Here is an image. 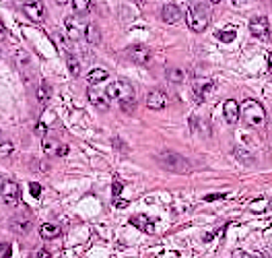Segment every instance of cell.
<instances>
[{
    "mask_svg": "<svg viewBox=\"0 0 272 258\" xmlns=\"http://www.w3.org/2000/svg\"><path fill=\"white\" fill-rule=\"evenodd\" d=\"M108 70H103V68H93L91 73L87 75V81H89V85H99V83H103V81H108Z\"/></svg>",
    "mask_w": 272,
    "mask_h": 258,
    "instance_id": "cell-17",
    "label": "cell"
},
{
    "mask_svg": "<svg viewBox=\"0 0 272 258\" xmlns=\"http://www.w3.org/2000/svg\"><path fill=\"white\" fill-rule=\"evenodd\" d=\"M35 97H38L39 103H48V99H50V85H48V83H41V85L38 87Z\"/></svg>",
    "mask_w": 272,
    "mask_h": 258,
    "instance_id": "cell-23",
    "label": "cell"
},
{
    "mask_svg": "<svg viewBox=\"0 0 272 258\" xmlns=\"http://www.w3.org/2000/svg\"><path fill=\"white\" fill-rule=\"evenodd\" d=\"M120 110H122V112H132V110H134V97L122 101V103H120Z\"/></svg>",
    "mask_w": 272,
    "mask_h": 258,
    "instance_id": "cell-29",
    "label": "cell"
},
{
    "mask_svg": "<svg viewBox=\"0 0 272 258\" xmlns=\"http://www.w3.org/2000/svg\"><path fill=\"white\" fill-rule=\"evenodd\" d=\"M39 236L43 240H56L58 236H60V225L56 223H43L39 225Z\"/></svg>",
    "mask_w": 272,
    "mask_h": 258,
    "instance_id": "cell-16",
    "label": "cell"
},
{
    "mask_svg": "<svg viewBox=\"0 0 272 258\" xmlns=\"http://www.w3.org/2000/svg\"><path fill=\"white\" fill-rule=\"evenodd\" d=\"M13 143H10V140H2V145H0V155L2 157H8L10 153H13Z\"/></svg>",
    "mask_w": 272,
    "mask_h": 258,
    "instance_id": "cell-26",
    "label": "cell"
},
{
    "mask_svg": "<svg viewBox=\"0 0 272 258\" xmlns=\"http://www.w3.org/2000/svg\"><path fill=\"white\" fill-rule=\"evenodd\" d=\"M85 35H87V42H89V43L99 45L101 35H99V27L95 25V23H89V25L85 27Z\"/></svg>",
    "mask_w": 272,
    "mask_h": 258,
    "instance_id": "cell-18",
    "label": "cell"
},
{
    "mask_svg": "<svg viewBox=\"0 0 272 258\" xmlns=\"http://www.w3.org/2000/svg\"><path fill=\"white\" fill-rule=\"evenodd\" d=\"M266 60H268V73L272 75V52H270V54L266 56Z\"/></svg>",
    "mask_w": 272,
    "mask_h": 258,
    "instance_id": "cell-36",
    "label": "cell"
},
{
    "mask_svg": "<svg viewBox=\"0 0 272 258\" xmlns=\"http://www.w3.org/2000/svg\"><path fill=\"white\" fill-rule=\"evenodd\" d=\"M219 198H225V192H221V194H208V196H204V201H219Z\"/></svg>",
    "mask_w": 272,
    "mask_h": 258,
    "instance_id": "cell-33",
    "label": "cell"
},
{
    "mask_svg": "<svg viewBox=\"0 0 272 258\" xmlns=\"http://www.w3.org/2000/svg\"><path fill=\"white\" fill-rule=\"evenodd\" d=\"M241 118L247 126L262 128L266 124V112L262 108V103H258L256 99H243L241 101Z\"/></svg>",
    "mask_w": 272,
    "mask_h": 258,
    "instance_id": "cell-2",
    "label": "cell"
},
{
    "mask_svg": "<svg viewBox=\"0 0 272 258\" xmlns=\"http://www.w3.org/2000/svg\"><path fill=\"white\" fill-rule=\"evenodd\" d=\"M29 190H31V196H35V198L41 196V186H39L38 182H31V184H29Z\"/></svg>",
    "mask_w": 272,
    "mask_h": 258,
    "instance_id": "cell-28",
    "label": "cell"
},
{
    "mask_svg": "<svg viewBox=\"0 0 272 258\" xmlns=\"http://www.w3.org/2000/svg\"><path fill=\"white\" fill-rule=\"evenodd\" d=\"M75 15H87L91 10V0H73Z\"/></svg>",
    "mask_w": 272,
    "mask_h": 258,
    "instance_id": "cell-20",
    "label": "cell"
},
{
    "mask_svg": "<svg viewBox=\"0 0 272 258\" xmlns=\"http://www.w3.org/2000/svg\"><path fill=\"white\" fill-rule=\"evenodd\" d=\"M116 207H128V201H116Z\"/></svg>",
    "mask_w": 272,
    "mask_h": 258,
    "instance_id": "cell-37",
    "label": "cell"
},
{
    "mask_svg": "<svg viewBox=\"0 0 272 258\" xmlns=\"http://www.w3.org/2000/svg\"><path fill=\"white\" fill-rule=\"evenodd\" d=\"M33 132L38 134V136H45V132H48V126H45L43 122H38V124H35V128H33Z\"/></svg>",
    "mask_w": 272,
    "mask_h": 258,
    "instance_id": "cell-27",
    "label": "cell"
},
{
    "mask_svg": "<svg viewBox=\"0 0 272 258\" xmlns=\"http://www.w3.org/2000/svg\"><path fill=\"white\" fill-rule=\"evenodd\" d=\"M122 188H124V186H122L120 182H114V188H112V190H114V196H120V194H122Z\"/></svg>",
    "mask_w": 272,
    "mask_h": 258,
    "instance_id": "cell-32",
    "label": "cell"
},
{
    "mask_svg": "<svg viewBox=\"0 0 272 258\" xmlns=\"http://www.w3.org/2000/svg\"><path fill=\"white\" fill-rule=\"evenodd\" d=\"M64 29H66V35H68V40H73V42H78L82 38V27H80V23L75 19V17H66L64 19Z\"/></svg>",
    "mask_w": 272,
    "mask_h": 258,
    "instance_id": "cell-11",
    "label": "cell"
},
{
    "mask_svg": "<svg viewBox=\"0 0 272 258\" xmlns=\"http://www.w3.org/2000/svg\"><path fill=\"white\" fill-rule=\"evenodd\" d=\"M0 31H2V40H6V27H4V25H0Z\"/></svg>",
    "mask_w": 272,
    "mask_h": 258,
    "instance_id": "cell-38",
    "label": "cell"
},
{
    "mask_svg": "<svg viewBox=\"0 0 272 258\" xmlns=\"http://www.w3.org/2000/svg\"><path fill=\"white\" fill-rule=\"evenodd\" d=\"M35 256H38V258H50V252L48 250H38V252H35Z\"/></svg>",
    "mask_w": 272,
    "mask_h": 258,
    "instance_id": "cell-34",
    "label": "cell"
},
{
    "mask_svg": "<svg viewBox=\"0 0 272 258\" xmlns=\"http://www.w3.org/2000/svg\"><path fill=\"white\" fill-rule=\"evenodd\" d=\"M247 2H250V0H231V4H233V6H245Z\"/></svg>",
    "mask_w": 272,
    "mask_h": 258,
    "instance_id": "cell-35",
    "label": "cell"
},
{
    "mask_svg": "<svg viewBox=\"0 0 272 258\" xmlns=\"http://www.w3.org/2000/svg\"><path fill=\"white\" fill-rule=\"evenodd\" d=\"M266 203H268L266 198H260V203H258V201H254V203H252V211H256V213H258V211H262L260 207H264Z\"/></svg>",
    "mask_w": 272,
    "mask_h": 258,
    "instance_id": "cell-31",
    "label": "cell"
},
{
    "mask_svg": "<svg viewBox=\"0 0 272 258\" xmlns=\"http://www.w3.org/2000/svg\"><path fill=\"white\" fill-rule=\"evenodd\" d=\"M184 77H186V75H184L182 68H177V66H175V68H173V66L167 68V79L171 81V83H182Z\"/></svg>",
    "mask_w": 272,
    "mask_h": 258,
    "instance_id": "cell-22",
    "label": "cell"
},
{
    "mask_svg": "<svg viewBox=\"0 0 272 258\" xmlns=\"http://www.w3.org/2000/svg\"><path fill=\"white\" fill-rule=\"evenodd\" d=\"M212 89H215V85H212L208 79H198V81H194V91L200 93V99H206L208 95H212Z\"/></svg>",
    "mask_w": 272,
    "mask_h": 258,
    "instance_id": "cell-14",
    "label": "cell"
},
{
    "mask_svg": "<svg viewBox=\"0 0 272 258\" xmlns=\"http://www.w3.org/2000/svg\"><path fill=\"white\" fill-rule=\"evenodd\" d=\"M105 93L112 97V101H117V103L134 97V89L128 81H112L108 85V89H105Z\"/></svg>",
    "mask_w": 272,
    "mask_h": 258,
    "instance_id": "cell-4",
    "label": "cell"
},
{
    "mask_svg": "<svg viewBox=\"0 0 272 258\" xmlns=\"http://www.w3.org/2000/svg\"><path fill=\"white\" fill-rule=\"evenodd\" d=\"M41 147H43V153H45V155H56V157H58V151H60L62 145L58 143V140H54V138H43Z\"/></svg>",
    "mask_w": 272,
    "mask_h": 258,
    "instance_id": "cell-19",
    "label": "cell"
},
{
    "mask_svg": "<svg viewBox=\"0 0 272 258\" xmlns=\"http://www.w3.org/2000/svg\"><path fill=\"white\" fill-rule=\"evenodd\" d=\"M66 64H68V70H70V75H73V77H78V75H80V62L77 60L75 56H68V58H66Z\"/></svg>",
    "mask_w": 272,
    "mask_h": 258,
    "instance_id": "cell-25",
    "label": "cell"
},
{
    "mask_svg": "<svg viewBox=\"0 0 272 258\" xmlns=\"http://www.w3.org/2000/svg\"><path fill=\"white\" fill-rule=\"evenodd\" d=\"M13 229L19 233H29L31 231V221L29 219H13Z\"/></svg>",
    "mask_w": 272,
    "mask_h": 258,
    "instance_id": "cell-21",
    "label": "cell"
},
{
    "mask_svg": "<svg viewBox=\"0 0 272 258\" xmlns=\"http://www.w3.org/2000/svg\"><path fill=\"white\" fill-rule=\"evenodd\" d=\"M239 116H241V105L235 99H227L223 103V118L227 124H237Z\"/></svg>",
    "mask_w": 272,
    "mask_h": 258,
    "instance_id": "cell-7",
    "label": "cell"
},
{
    "mask_svg": "<svg viewBox=\"0 0 272 258\" xmlns=\"http://www.w3.org/2000/svg\"><path fill=\"white\" fill-rule=\"evenodd\" d=\"M68 2V0H56V4H60V6H64Z\"/></svg>",
    "mask_w": 272,
    "mask_h": 258,
    "instance_id": "cell-39",
    "label": "cell"
},
{
    "mask_svg": "<svg viewBox=\"0 0 272 258\" xmlns=\"http://www.w3.org/2000/svg\"><path fill=\"white\" fill-rule=\"evenodd\" d=\"M89 101L95 105V108H99V110H108L110 103H112V97L105 91H97V89L91 87L89 89Z\"/></svg>",
    "mask_w": 272,
    "mask_h": 258,
    "instance_id": "cell-10",
    "label": "cell"
},
{
    "mask_svg": "<svg viewBox=\"0 0 272 258\" xmlns=\"http://www.w3.org/2000/svg\"><path fill=\"white\" fill-rule=\"evenodd\" d=\"M161 17L165 23H169V25H175L177 21L182 19V10L177 4H165L163 10H161Z\"/></svg>",
    "mask_w": 272,
    "mask_h": 258,
    "instance_id": "cell-13",
    "label": "cell"
},
{
    "mask_svg": "<svg viewBox=\"0 0 272 258\" xmlns=\"http://www.w3.org/2000/svg\"><path fill=\"white\" fill-rule=\"evenodd\" d=\"M8 254H10V246L2 242V246H0V258H8Z\"/></svg>",
    "mask_w": 272,
    "mask_h": 258,
    "instance_id": "cell-30",
    "label": "cell"
},
{
    "mask_svg": "<svg viewBox=\"0 0 272 258\" xmlns=\"http://www.w3.org/2000/svg\"><path fill=\"white\" fill-rule=\"evenodd\" d=\"M126 54H128L130 60L136 62V64H147L151 60V50L145 48V45H132V48H128Z\"/></svg>",
    "mask_w": 272,
    "mask_h": 258,
    "instance_id": "cell-9",
    "label": "cell"
},
{
    "mask_svg": "<svg viewBox=\"0 0 272 258\" xmlns=\"http://www.w3.org/2000/svg\"><path fill=\"white\" fill-rule=\"evenodd\" d=\"M2 205L15 209L19 205V186L15 180H2Z\"/></svg>",
    "mask_w": 272,
    "mask_h": 258,
    "instance_id": "cell-5",
    "label": "cell"
},
{
    "mask_svg": "<svg viewBox=\"0 0 272 258\" xmlns=\"http://www.w3.org/2000/svg\"><path fill=\"white\" fill-rule=\"evenodd\" d=\"M186 21H188V27H190L194 33H202L210 23L208 6L202 2H190L188 4V10H186Z\"/></svg>",
    "mask_w": 272,
    "mask_h": 258,
    "instance_id": "cell-1",
    "label": "cell"
},
{
    "mask_svg": "<svg viewBox=\"0 0 272 258\" xmlns=\"http://www.w3.org/2000/svg\"><path fill=\"white\" fill-rule=\"evenodd\" d=\"M221 2V0H210V4H219Z\"/></svg>",
    "mask_w": 272,
    "mask_h": 258,
    "instance_id": "cell-40",
    "label": "cell"
},
{
    "mask_svg": "<svg viewBox=\"0 0 272 258\" xmlns=\"http://www.w3.org/2000/svg\"><path fill=\"white\" fill-rule=\"evenodd\" d=\"M157 159H159V163H161L163 168H167V170H171V172H177V173H188V172H192V166L188 163L186 157L175 155V153H169V151L161 153Z\"/></svg>",
    "mask_w": 272,
    "mask_h": 258,
    "instance_id": "cell-3",
    "label": "cell"
},
{
    "mask_svg": "<svg viewBox=\"0 0 272 258\" xmlns=\"http://www.w3.org/2000/svg\"><path fill=\"white\" fill-rule=\"evenodd\" d=\"M167 105V97L163 91H151L147 95V108L149 110H165Z\"/></svg>",
    "mask_w": 272,
    "mask_h": 258,
    "instance_id": "cell-12",
    "label": "cell"
},
{
    "mask_svg": "<svg viewBox=\"0 0 272 258\" xmlns=\"http://www.w3.org/2000/svg\"><path fill=\"white\" fill-rule=\"evenodd\" d=\"M130 223H132L134 227H138V229L147 231V233H155V227H153L151 219H149L147 215H134L132 219H130Z\"/></svg>",
    "mask_w": 272,
    "mask_h": 258,
    "instance_id": "cell-15",
    "label": "cell"
},
{
    "mask_svg": "<svg viewBox=\"0 0 272 258\" xmlns=\"http://www.w3.org/2000/svg\"><path fill=\"white\" fill-rule=\"evenodd\" d=\"M250 33L254 35V38H258V40H266L268 35H270V27H268L266 17H262V15L254 17L250 21Z\"/></svg>",
    "mask_w": 272,
    "mask_h": 258,
    "instance_id": "cell-6",
    "label": "cell"
},
{
    "mask_svg": "<svg viewBox=\"0 0 272 258\" xmlns=\"http://www.w3.org/2000/svg\"><path fill=\"white\" fill-rule=\"evenodd\" d=\"M188 2H200V0H188Z\"/></svg>",
    "mask_w": 272,
    "mask_h": 258,
    "instance_id": "cell-41",
    "label": "cell"
},
{
    "mask_svg": "<svg viewBox=\"0 0 272 258\" xmlns=\"http://www.w3.org/2000/svg\"><path fill=\"white\" fill-rule=\"evenodd\" d=\"M23 13H25L31 21L39 23L43 21L45 17V10H43V4L39 2V0H29V2H25V6H23Z\"/></svg>",
    "mask_w": 272,
    "mask_h": 258,
    "instance_id": "cell-8",
    "label": "cell"
},
{
    "mask_svg": "<svg viewBox=\"0 0 272 258\" xmlns=\"http://www.w3.org/2000/svg\"><path fill=\"white\" fill-rule=\"evenodd\" d=\"M217 38H219L223 43H231L235 38H237V31H235L233 27H229V29H225V31H219Z\"/></svg>",
    "mask_w": 272,
    "mask_h": 258,
    "instance_id": "cell-24",
    "label": "cell"
}]
</instances>
